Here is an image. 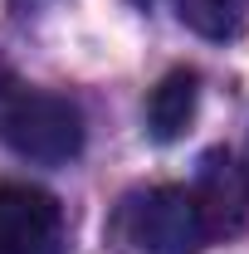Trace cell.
<instances>
[{
    "label": "cell",
    "instance_id": "obj_5",
    "mask_svg": "<svg viewBox=\"0 0 249 254\" xmlns=\"http://www.w3.org/2000/svg\"><path fill=\"white\" fill-rule=\"evenodd\" d=\"M195 103H200V73L195 68H171L147 98V132L152 142H176L195 123Z\"/></svg>",
    "mask_w": 249,
    "mask_h": 254
},
{
    "label": "cell",
    "instance_id": "obj_6",
    "mask_svg": "<svg viewBox=\"0 0 249 254\" xmlns=\"http://www.w3.org/2000/svg\"><path fill=\"white\" fill-rule=\"evenodd\" d=\"M176 15L200 39H240L249 30V0H176Z\"/></svg>",
    "mask_w": 249,
    "mask_h": 254
},
{
    "label": "cell",
    "instance_id": "obj_3",
    "mask_svg": "<svg viewBox=\"0 0 249 254\" xmlns=\"http://www.w3.org/2000/svg\"><path fill=\"white\" fill-rule=\"evenodd\" d=\"M63 250V205L39 186H0V254H59Z\"/></svg>",
    "mask_w": 249,
    "mask_h": 254
},
{
    "label": "cell",
    "instance_id": "obj_2",
    "mask_svg": "<svg viewBox=\"0 0 249 254\" xmlns=\"http://www.w3.org/2000/svg\"><path fill=\"white\" fill-rule=\"evenodd\" d=\"M118 240L132 254H200L210 245L190 186H152L127 195L118 210Z\"/></svg>",
    "mask_w": 249,
    "mask_h": 254
},
{
    "label": "cell",
    "instance_id": "obj_1",
    "mask_svg": "<svg viewBox=\"0 0 249 254\" xmlns=\"http://www.w3.org/2000/svg\"><path fill=\"white\" fill-rule=\"evenodd\" d=\"M0 142L25 161L63 166L83 152V113L63 93L0 83Z\"/></svg>",
    "mask_w": 249,
    "mask_h": 254
},
{
    "label": "cell",
    "instance_id": "obj_4",
    "mask_svg": "<svg viewBox=\"0 0 249 254\" xmlns=\"http://www.w3.org/2000/svg\"><path fill=\"white\" fill-rule=\"evenodd\" d=\"M195 205H200V220L205 235H240L249 225V166L230 152H205L200 157V176H195Z\"/></svg>",
    "mask_w": 249,
    "mask_h": 254
},
{
    "label": "cell",
    "instance_id": "obj_7",
    "mask_svg": "<svg viewBox=\"0 0 249 254\" xmlns=\"http://www.w3.org/2000/svg\"><path fill=\"white\" fill-rule=\"evenodd\" d=\"M132 5H142V10H152V5H156V0H132Z\"/></svg>",
    "mask_w": 249,
    "mask_h": 254
}]
</instances>
